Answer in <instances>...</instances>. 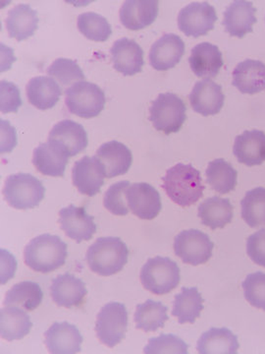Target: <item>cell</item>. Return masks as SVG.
<instances>
[{
    "label": "cell",
    "mask_w": 265,
    "mask_h": 354,
    "mask_svg": "<svg viewBox=\"0 0 265 354\" xmlns=\"http://www.w3.org/2000/svg\"><path fill=\"white\" fill-rule=\"evenodd\" d=\"M95 157L104 167L108 178L127 174L132 162V155L130 149L118 141L102 144L97 149Z\"/></svg>",
    "instance_id": "19"
},
{
    "label": "cell",
    "mask_w": 265,
    "mask_h": 354,
    "mask_svg": "<svg viewBox=\"0 0 265 354\" xmlns=\"http://www.w3.org/2000/svg\"><path fill=\"white\" fill-rule=\"evenodd\" d=\"M167 311L168 308L165 305L153 300L138 305L134 317L137 329L146 333L157 332L168 320Z\"/></svg>",
    "instance_id": "35"
},
{
    "label": "cell",
    "mask_w": 265,
    "mask_h": 354,
    "mask_svg": "<svg viewBox=\"0 0 265 354\" xmlns=\"http://www.w3.org/2000/svg\"><path fill=\"white\" fill-rule=\"evenodd\" d=\"M206 176L209 185L219 194H227L236 188L238 172L223 158L209 162Z\"/></svg>",
    "instance_id": "34"
},
{
    "label": "cell",
    "mask_w": 265,
    "mask_h": 354,
    "mask_svg": "<svg viewBox=\"0 0 265 354\" xmlns=\"http://www.w3.org/2000/svg\"><path fill=\"white\" fill-rule=\"evenodd\" d=\"M28 100L32 106L41 111L52 109L57 106L62 95V88L52 77H34L28 83Z\"/></svg>",
    "instance_id": "25"
},
{
    "label": "cell",
    "mask_w": 265,
    "mask_h": 354,
    "mask_svg": "<svg viewBox=\"0 0 265 354\" xmlns=\"http://www.w3.org/2000/svg\"><path fill=\"white\" fill-rule=\"evenodd\" d=\"M246 253L253 263L265 268V230H260L248 237Z\"/></svg>",
    "instance_id": "43"
},
{
    "label": "cell",
    "mask_w": 265,
    "mask_h": 354,
    "mask_svg": "<svg viewBox=\"0 0 265 354\" xmlns=\"http://www.w3.org/2000/svg\"><path fill=\"white\" fill-rule=\"evenodd\" d=\"M233 153L239 162L255 167L265 162V133L246 130L235 139Z\"/></svg>",
    "instance_id": "24"
},
{
    "label": "cell",
    "mask_w": 265,
    "mask_h": 354,
    "mask_svg": "<svg viewBox=\"0 0 265 354\" xmlns=\"http://www.w3.org/2000/svg\"><path fill=\"white\" fill-rule=\"evenodd\" d=\"M128 329L126 306L119 302H110L97 314L95 333L104 346L112 348L125 339Z\"/></svg>",
    "instance_id": "8"
},
{
    "label": "cell",
    "mask_w": 265,
    "mask_h": 354,
    "mask_svg": "<svg viewBox=\"0 0 265 354\" xmlns=\"http://www.w3.org/2000/svg\"><path fill=\"white\" fill-rule=\"evenodd\" d=\"M43 299L41 286L34 281H25L17 283L6 292V306H20L27 311L38 308Z\"/></svg>",
    "instance_id": "33"
},
{
    "label": "cell",
    "mask_w": 265,
    "mask_h": 354,
    "mask_svg": "<svg viewBox=\"0 0 265 354\" xmlns=\"http://www.w3.org/2000/svg\"><path fill=\"white\" fill-rule=\"evenodd\" d=\"M215 244L208 234L201 230H189L180 232L174 239V252L185 264H206L213 256Z\"/></svg>",
    "instance_id": "9"
},
{
    "label": "cell",
    "mask_w": 265,
    "mask_h": 354,
    "mask_svg": "<svg viewBox=\"0 0 265 354\" xmlns=\"http://www.w3.org/2000/svg\"><path fill=\"white\" fill-rule=\"evenodd\" d=\"M79 31L94 41H106L112 35V28L104 16L95 12H85L78 16Z\"/></svg>",
    "instance_id": "37"
},
{
    "label": "cell",
    "mask_w": 265,
    "mask_h": 354,
    "mask_svg": "<svg viewBox=\"0 0 265 354\" xmlns=\"http://www.w3.org/2000/svg\"><path fill=\"white\" fill-rule=\"evenodd\" d=\"M39 17L36 10L28 4H18L8 12L6 28L9 37L25 41L34 36L38 29Z\"/></svg>",
    "instance_id": "27"
},
{
    "label": "cell",
    "mask_w": 265,
    "mask_h": 354,
    "mask_svg": "<svg viewBox=\"0 0 265 354\" xmlns=\"http://www.w3.org/2000/svg\"><path fill=\"white\" fill-rule=\"evenodd\" d=\"M65 104L70 113L82 118L99 115L106 106V94L99 86L87 81H80L67 88Z\"/></svg>",
    "instance_id": "6"
},
{
    "label": "cell",
    "mask_w": 265,
    "mask_h": 354,
    "mask_svg": "<svg viewBox=\"0 0 265 354\" xmlns=\"http://www.w3.org/2000/svg\"><path fill=\"white\" fill-rule=\"evenodd\" d=\"M32 323L30 316L17 306H7L0 312V333L8 342L19 341L31 332Z\"/></svg>",
    "instance_id": "31"
},
{
    "label": "cell",
    "mask_w": 265,
    "mask_h": 354,
    "mask_svg": "<svg viewBox=\"0 0 265 354\" xmlns=\"http://www.w3.org/2000/svg\"><path fill=\"white\" fill-rule=\"evenodd\" d=\"M239 348L238 337L227 328H211L202 335L197 344L201 354H236Z\"/></svg>",
    "instance_id": "29"
},
{
    "label": "cell",
    "mask_w": 265,
    "mask_h": 354,
    "mask_svg": "<svg viewBox=\"0 0 265 354\" xmlns=\"http://www.w3.org/2000/svg\"><path fill=\"white\" fill-rule=\"evenodd\" d=\"M232 84L243 94L262 92L265 88V64L253 59L240 62L235 67Z\"/></svg>",
    "instance_id": "26"
},
{
    "label": "cell",
    "mask_w": 265,
    "mask_h": 354,
    "mask_svg": "<svg viewBox=\"0 0 265 354\" xmlns=\"http://www.w3.org/2000/svg\"><path fill=\"white\" fill-rule=\"evenodd\" d=\"M185 43L178 35L166 34L153 44L150 51V64L158 71L173 68L182 59Z\"/></svg>",
    "instance_id": "15"
},
{
    "label": "cell",
    "mask_w": 265,
    "mask_h": 354,
    "mask_svg": "<svg viewBox=\"0 0 265 354\" xmlns=\"http://www.w3.org/2000/svg\"><path fill=\"white\" fill-rule=\"evenodd\" d=\"M59 223L65 234L77 243L90 241L97 232L94 216L88 215L84 207L70 205L60 209Z\"/></svg>",
    "instance_id": "14"
},
{
    "label": "cell",
    "mask_w": 265,
    "mask_h": 354,
    "mask_svg": "<svg viewBox=\"0 0 265 354\" xmlns=\"http://www.w3.org/2000/svg\"><path fill=\"white\" fill-rule=\"evenodd\" d=\"M139 279L144 288L153 295H167L180 283V268L170 258L157 256L144 265Z\"/></svg>",
    "instance_id": "4"
},
{
    "label": "cell",
    "mask_w": 265,
    "mask_h": 354,
    "mask_svg": "<svg viewBox=\"0 0 265 354\" xmlns=\"http://www.w3.org/2000/svg\"><path fill=\"white\" fill-rule=\"evenodd\" d=\"M106 172L95 157H85L75 162L72 169V181L79 192L88 197L95 196L104 184Z\"/></svg>",
    "instance_id": "13"
},
{
    "label": "cell",
    "mask_w": 265,
    "mask_h": 354,
    "mask_svg": "<svg viewBox=\"0 0 265 354\" xmlns=\"http://www.w3.org/2000/svg\"><path fill=\"white\" fill-rule=\"evenodd\" d=\"M233 209L229 199L213 196L199 205L197 216L201 218L202 225L215 230L231 223Z\"/></svg>",
    "instance_id": "30"
},
{
    "label": "cell",
    "mask_w": 265,
    "mask_h": 354,
    "mask_svg": "<svg viewBox=\"0 0 265 354\" xmlns=\"http://www.w3.org/2000/svg\"><path fill=\"white\" fill-rule=\"evenodd\" d=\"M1 129L6 133V137H10V138H6V144L1 146V153L11 152L17 144L15 129L9 124V121L3 120H1Z\"/></svg>",
    "instance_id": "44"
},
{
    "label": "cell",
    "mask_w": 265,
    "mask_h": 354,
    "mask_svg": "<svg viewBox=\"0 0 265 354\" xmlns=\"http://www.w3.org/2000/svg\"><path fill=\"white\" fill-rule=\"evenodd\" d=\"M70 158L67 149L57 140H48L35 149L32 165L43 176L63 177Z\"/></svg>",
    "instance_id": "11"
},
{
    "label": "cell",
    "mask_w": 265,
    "mask_h": 354,
    "mask_svg": "<svg viewBox=\"0 0 265 354\" xmlns=\"http://www.w3.org/2000/svg\"><path fill=\"white\" fill-rule=\"evenodd\" d=\"M3 195L12 208L30 209L36 208L43 201L46 188L37 177L20 172L7 177Z\"/></svg>",
    "instance_id": "5"
},
{
    "label": "cell",
    "mask_w": 265,
    "mask_h": 354,
    "mask_svg": "<svg viewBox=\"0 0 265 354\" xmlns=\"http://www.w3.org/2000/svg\"><path fill=\"white\" fill-rule=\"evenodd\" d=\"M44 337L46 348L52 354H74L82 349V335L76 326L68 322L53 324Z\"/></svg>",
    "instance_id": "18"
},
{
    "label": "cell",
    "mask_w": 265,
    "mask_h": 354,
    "mask_svg": "<svg viewBox=\"0 0 265 354\" xmlns=\"http://www.w3.org/2000/svg\"><path fill=\"white\" fill-rule=\"evenodd\" d=\"M128 207L141 220H153L162 209L159 192L150 184L134 183L126 192Z\"/></svg>",
    "instance_id": "12"
},
{
    "label": "cell",
    "mask_w": 265,
    "mask_h": 354,
    "mask_svg": "<svg viewBox=\"0 0 265 354\" xmlns=\"http://www.w3.org/2000/svg\"><path fill=\"white\" fill-rule=\"evenodd\" d=\"M50 292L57 306L72 308L83 304L88 290L82 279L66 272L53 279Z\"/></svg>",
    "instance_id": "21"
},
{
    "label": "cell",
    "mask_w": 265,
    "mask_h": 354,
    "mask_svg": "<svg viewBox=\"0 0 265 354\" xmlns=\"http://www.w3.org/2000/svg\"><path fill=\"white\" fill-rule=\"evenodd\" d=\"M162 181L167 196L183 208L193 206L204 196L206 186L202 183L201 172L190 164L174 165L162 177Z\"/></svg>",
    "instance_id": "1"
},
{
    "label": "cell",
    "mask_w": 265,
    "mask_h": 354,
    "mask_svg": "<svg viewBox=\"0 0 265 354\" xmlns=\"http://www.w3.org/2000/svg\"><path fill=\"white\" fill-rule=\"evenodd\" d=\"M67 244L57 235H39L30 241L24 250L25 264L32 271L48 274L66 262Z\"/></svg>",
    "instance_id": "2"
},
{
    "label": "cell",
    "mask_w": 265,
    "mask_h": 354,
    "mask_svg": "<svg viewBox=\"0 0 265 354\" xmlns=\"http://www.w3.org/2000/svg\"><path fill=\"white\" fill-rule=\"evenodd\" d=\"M188 344L175 335L162 334L153 337L144 348L146 354H188Z\"/></svg>",
    "instance_id": "39"
},
{
    "label": "cell",
    "mask_w": 265,
    "mask_h": 354,
    "mask_svg": "<svg viewBox=\"0 0 265 354\" xmlns=\"http://www.w3.org/2000/svg\"><path fill=\"white\" fill-rule=\"evenodd\" d=\"M190 106L204 116L215 115L224 106L225 95L220 85L210 79L199 81L189 95Z\"/></svg>",
    "instance_id": "17"
},
{
    "label": "cell",
    "mask_w": 265,
    "mask_h": 354,
    "mask_svg": "<svg viewBox=\"0 0 265 354\" xmlns=\"http://www.w3.org/2000/svg\"><path fill=\"white\" fill-rule=\"evenodd\" d=\"M242 218L251 227H265V188L248 191L241 201Z\"/></svg>",
    "instance_id": "36"
},
{
    "label": "cell",
    "mask_w": 265,
    "mask_h": 354,
    "mask_svg": "<svg viewBox=\"0 0 265 354\" xmlns=\"http://www.w3.org/2000/svg\"><path fill=\"white\" fill-rule=\"evenodd\" d=\"M114 69L124 76H132L143 69L144 50L134 39L122 38L110 48Z\"/></svg>",
    "instance_id": "16"
},
{
    "label": "cell",
    "mask_w": 265,
    "mask_h": 354,
    "mask_svg": "<svg viewBox=\"0 0 265 354\" xmlns=\"http://www.w3.org/2000/svg\"><path fill=\"white\" fill-rule=\"evenodd\" d=\"M157 0H126L119 11L121 24L137 31L152 25L158 15Z\"/></svg>",
    "instance_id": "20"
},
{
    "label": "cell",
    "mask_w": 265,
    "mask_h": 354,
    "mask_svg": "<svg viewBox=\"0 0 265 354\" xmlns=\"http://www.w3.org/2000/svg\"><path fill=\"white\" fill-rule=\"evenodd\" d=\"M204 310V299L197 288H183L175 295L172 315L178 319L179 324H194Z\"/></svg>",
    "instance_id": "32"
},
{
    "label": "cell",
    "mask_w": 265,
    "mask_h": 354,
    "mask_svg": "<svg viewBox=\"0 0 265 354\" xmlns=\"http://www.w3.org/2000/svg\"><path fill=\"white\" fill-rule=\"evenodd\" d=\"M129 181H119L114 183L104 194V206L115 216H126L129 213L126 200V192Z\"/></svg>",
    "instance_id": "40"
},
{
    "label": "cell",
    "mask_w": 265,
    "mask_h": 354,
    "mask_svg": "<svg viewBox=\"0 0 265 354\" xmlns=\"http://www.w3.org/2000/svg\"><path fill=\"white\" fill-rule=\"evenodd\" d=\"M48 75L57 79L63 86L85 79V74L78 64L68 58H57L48 69Z\"/></svg>",
    "instance_id": "38"
},
{
    "label": "cell",
    "mask_w": 265,
    "mask_h": 354,
    "mask_svg": "<svg viewBox=\"0 0 265 354\" xmlns=\"http://www.w3.org/2000/svg\"><path fill=\"white\" fill-rule=\"evenodd\" d=\"M129 249L119 237H101L88 249L90 269L101 277L113 276L127 264Z\"/></svg>",
    "instance_id": "3"
},
{
    "label": "cell",
    "mask_w": 265,
    "mask_h": 354,
    "mask_svg": "<svg viewBox=\"0 0 265 354\" xmlns=\"http://www.w3.org/2000/svg\"><path fill=\"white\" fill-rule=\"evenodd\" d=\"M189 64L190 69L199 78L213 79L218 75L224 62L218 46L206 41L193 48Z\"/></svg>",
    "instance_id": "23"
},
{
    "label": "cell",
    "mask_w": 265,
    "mask_h": 354,
    "mask_svg": "<svg viewBox=\"0 0 265 354\" xmlns=\"http://www.w3.org/2000/svg\"><path fill=\"white\" fill-rule=\"evenodd\" d=\"M186 104L182 99L172 93L158 95L150 108V120L157 131L170 135L183 127L186 115Z\"/></svg>",
    "instance_id": "7"
},
{
    "label": "cell",
    "mask_w": 265,
    "mask_h": 354,
    "mask_svg": "<svg viewBox=\"0 0 265 354\" xmlns=\"http://www.w3.org/2000/svg\"><path fill=\"white\" fill-rule=\"evenodd\" d=\"M0 109L2 113H17L22 106L20 90L15 84L2 80L0 83Z\"/></svg>",
    "instance_id": "42"
},
{
    "label": "cell",
    "mask_w": 265,
    "mask_h": 354,
    "mask_svg": "<svg viewBox=\"0 0 265 354\" xmlns=\"http://www.w3.org/2000/svg\"><path fill=\"white\" fill-rule=\"evenodd\" d=\"M48 140L60 142L68 151L70 157L82 153L88 144L87 131L83 125L70 120L59 121L55 124L48 135Z\"/></svg>",
    "instance_id": "28"
},
{
    "label": "cell",
    "mask_w": 265,
    "mask_h": 354,
    "mask_svg": "<svg viewBox=\"0 0 265 354\" xmlns=\"http://www.w3.org/2000/svg\"><path fill=\"white\" fill-rule=\"evenodd\" d=\"M255 13L257 8L252 2L236 0L227 7L222 24L231 36L242 39L253 31V25L257 22Z\"/></svg>",
    "instance_id": "22"
},
{
    "label": "cell",
    "mask_w": 265,
    "mask_h": 354,
    "mask_svg": "<svg viewBox=\"0 0 265 354\" xmlns=\"http://www.w3.org/2000/svg\"><path fill=\"white\" fill-rule=\"evenodd\" d=\"M216 21L215 7L208 2H193L179 12L178 27L186 36L199 38L215 29Z\"/></svg>",
    "instance_id": "10"
},
{
    "label": "cell",
    "mask_w": 265,
    "mask_h": 354,
    "mask_svg": "<svg viewBox=\"0 0 265 354\" xmlns=\"http://www.w3.org/2000/svg\"><path fill=\"white\" fill-rule=\"evenodd\" d=\"M246 301L252 306L265 311V274L262 272L248 274L242 283Z\"/></svg>",
    "instance_id": "41"
}]
</instances>
